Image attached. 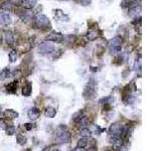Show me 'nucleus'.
I'll return each instance as SVG.
<instances>
[{"label": "nucleus", "instance_id": "nucleus-3", "mask_svg": "<svg viewBox=\"0 0 161 151\" xmlns=\"http://www.w3.org/2000/svg\"><path fill=\"white\" fill-rule=\"evenodd\" d=\"M56 50V46L52 41H42L39 45V51L42 54H53Z\"/></svg>", "mask_w": 161, "mask_h": 151}, {"label": "nucleus", "instance_id": "nucleus-21", "mask_svg": "<svg viewBox=\"0 0 161 151\" xmlns=\"http://www.w3.org/2000/svg\"><path fill=\"white\" fill-rule=\"evenodd\" d=\"M141 68H142V64H141V58L139 57L136 60H135L134 63V71L138 73V74H140L141 73Z\"/></svg>", "mask_w": 161, "mask_h": 151}, {"label": "nucleus", "instance_id": "nucleus-7", "mask_svg": "<svg viewBox=\"0 0 161 151\" xmlns=\"http://www.w3.org/2000/svg\"><path fill=\"white\" fill-rule=\"evenodd\" d=\"M63 38H65V36H63L61 32L52 31L49 34H48V36H46V40L53 41V42H61L63 40Z\"/></svg>", "mask_w": 161, "mask_h": 151}, {"label": "nucleus", "instance_id": "nucleus-27", "mask_svg": "<svg viewBox=\"0 0 161 151\" xmlns=\"http://www.w3.org/2000/svg\"><path fill=\"white\" fill-rule=\"evenodd\" d=\"M91 131L89 130L88 128H83L82 131H80V136L84 137V138H90L91 137Z\"/></svg>", "mask_w": 161, "mask_h": 151}, {"label": "nucleus", "instance_id": "nucleus-24", "mask_svg": "<svg viewBox=\"0 0 161 151\" xmlns=\"http://www.w3.org/2000/svg\"><path fill=\"white\" fill-rule=\"evenodd\" d=\"M84 116V110H80V111H78V112H76V113L73 115V117H71V119H73L76 123L78 122V121L82 118Z\"/></svg>", "mask_w": 161, "mask_h": 151}, {"label": "nucleus", "instance_id": "nucleus-18", "mask_svg": "<svg viewBox=\"0 0 161 151\" xmlns=\"http://www.w3.org/2000/svg\"><path fill=\"white\" fill-rule=\"evenodd\" d=\"M5 41L7 45H12L15 41V35L12 31H6L5 33Z\"/></svg>", "mask_w": 161, "mask_h": 151}, {"label": "nucleus", "instance_id": "nucleus-17", "mask_svg": "<svg viewBox=\"0 0 161 151\" xmlns=\"http://www.w3.org/2000/svg\"><path fill=\"white\" fill-rule=\"evenodd\" d=\"M44 115L48 118H53V117H56V115H57V110L54 109L53 107L48 106L44 111Z\"/></svg>", "mask_w": 161, "mask_h": 151}, {"label": "nucleus", "instance_id": "nucleus-19", "mask_svg": "<svg viewBox=\"0 0 161 151\" xmlns=\"http://www.w3.org/2000/svg\"><path fill=\"white\" fill-rule=\"evenodd\" d=\"M17 14L23 21H26V20H28L29 18H30V14L28 13L27 9H24V8L23 9L19 10V11H17Z\"/></svg>", "mask_w": 161, "mask_h": 151}, {"label": "nucleus", "instance_id": "nucleus-6", "mask_svg": "<svg viewBox=\"0 0 161 151\" xmlns=\"http://www.w3.org/2000/svg\"><path fill=\"white\" fill-rule=\"evenodd\" d=\"M12 22V18L10 14L6 11H2L0 12V25L2 26H8L10 25Z\"/></svg>", "mask_w": 161, "mask_h": 151}, {"label": "nucleus", "instance_id": "nucleus-26", "mask_svg": "<svg viewBox=\"0 0 161 151\" xmlns=\"http://www.w3.org/2000/svg\"><path fill=\"white\" fill-rule=\"evenodd\" d=\"M8 57H9L10 63H15L16 59H17V53H16V50H12L9 53V55H8Z\"/></svg>", "mask_w": 161, "mask_h": 151}, {"label": "nucleus", "instance_id": "nucleus-10", "mask_svg": "<svg viewBox=\"0 0 161 151\" xmlns=\"http://www.w3.org/2000/svg\"><path fill=\"white\" fill-rule=\"evenodd\" d=\"M70 140H71V133L67 131L62 132L57 138L58 143H67V142H70Z\"/></svg>", "mask_w": 161, "mask_h": 151}, {"label": "nucleus", "instance_id": "nucleus-29", "mask_svg": "<svg viewBox=\"0 0 161 151\" xmlns=\"http://www.w3.org/2000/svg\"><path fill=\"white\" fill-rule=\"evenodd\" d=\"M74 1L80 4V5H83V6H88L91 4L92 0H74Z\"/></svg>", "mask_w": 161, "mask_h": 151}, {"label": "nucleus", "instance_id": "nucleus-16", "mask_svg": "<svg viewBox=\"0 0 161 151\" xmlns=\"http://www.w3.org/2000/svg\"><path fill=\"white\" fill-rule=\"evenodd\" d=\"M3 115H4V117L5 118H8V119H15V118H17L18 117V113L16 111L14 110H12V109H7L3 112Z\"/></svg>", "mask_w": 161, "mask_h": 151}, {"label": "nucleus", "instance_id": "nucleus-30", "mask_svg": "<svg viewBox=\"0 0 161 151\" xmlns=\"http://www.w3.org/2000/svg\"><path fill=\"white\" fill-rule=\"evenodd\" d=\"M123 62H124V55H117L116 59H114V64H121Z\"/></svg>", "mask_w": 161, "mask_h": 151}, {"label": "nucleus", "instance_id": "nucleus-5", "mask_svg": "<svg viewBox=\"0 0 161 151\" xmlns=\"http://www.w3.org/2000/svg\"><path fill=\"white\" fill-rule=\"evenodd\" d=\"M128 14L131 16V17H135V18H137V17H140V14H141V5L140 4H137L134 3L133 5H131L129 8H128Z\"/></svg>", "mask_w": 161, "mask_h": 151}, {"label": "nucleus", "instance_id": "nucleus-4", "mask_svg": "<svg viewBox=\"0 0 161 151\" xmlns=\"http://www.w3.org/2000/svg\"><path fill=\"white\" fill-rule=\"evenodd\" d=\"M35 24L39 28L44 29L50 26V20L44 14H39L35 17Z\"/></svg>", "mask_w": 161, "mask_h": 151}, {"label": "nucleus", "instance_id": "nucleus-37", "mask_svg": "<svg viewBox=\"0 0 161 151\" xmlns=\"http://www.w3.org/2000/svg\"><path fill=\"white\" fill-rule=\"evenodd\" d=\"M42 151H49V147H46V148H44Z\"/></svg>", "mask_w": 161, "mask_h": 151}, {"label": "nucleus", "instance_id": "nucleus-39", "mask_svg": "<svg viewBox=\"0 0 161 151\" xmlns=\"http://www.w3.org/2000/svg\"><path fill=\"white\" fill-rule=\"evenodd\" d=\"M61 1H67V0H61Z\"/></svg>", "mask_w": 161, "mask_h": 151}, {"label": "nucleus", "instance_id": "nucleus-32", "mask_svg": "<svg viewBox=\"0 0 161 151\" xmlns=\"http://www.w3.org/2000/svg\"><path fill=\"white\" fill-rule=\"evenodd\" d=\"M6 123H5V120H3V119H0V128L1 129H5L6 128Z\"/></svg>", "mask_w": 161, "mask_h": 151}, {"label": "nucleus", "instance_id": "nucleus-35", "mask_svg": "<svg viewBox=\"0 0 161 151\" xmlns=\"http://www.w3.org/2000/svg\"><path fill=\"white\" fill-rule=\"evenodd\" d=\"M88 151H98V150H97V147H95V146H93V147H90V148H89Z\"/></svg>", "mask_w": 161, "mask_h": 151}, {"label": "nucleus", "instance_id": "nucleus-11", "mask_svg": "<svg viewBox=\"0 0 161 151\" xmlns=\"http://www.w3.org/2000/svg\"><path fill=\"white\" fill-rule=\"evenodd\" d=\"M27 115H28V118L31 121H34L36 119H39V117L40 116V111L37 109L36 107H32L28 110Z\"/></svg>", "mask_w": 161, "mask_h": 151}, {"label": "nucleus", "instance_id": "nucleus-12", "mask_svg": "<svg viewBox=\"0 0 161 151\" xmlns=\"http://www.w3.org/2000/svg\"><path fill=\"white\" fill-rule=\"evenodd\" d=\"M36 4V0H21L20 5L22 6L24 9H32L33 7L35 6Z\"/></svg>", "mask_w": 161, "mask_h": 151}, {"label": "nucleus", "instance_id": "nucleus-13", "mask_svg": "<svg viewBox=\"0 0 161 151\" xmlns=\"http://www.w3.org/2000/svg\"><path fill=\"white\" fill-rule=\"evenodd\" d=\"M54 13H56V18L58 20H62V21H69L70 20V17L67 14H66L65 12L61 9H57L54 10Z\"/></svg>", "mask_w": 161, "mask_h": 151}, {"label": "nucleus", "instance_id": "nucleus-1", "mask_svg": "<svg viewBox=\"0 0 161 151\" xmlns=\"http://www.w3.org/2000/svg\"><path fill=\"white\" fill-rule=\"evenodd\" d=\"M122 129H123V126L119 122L113 123L111 126H110V128H109V134H110L109 141L111 142L112 144H114L118 139H120L121 138Z\"/></svg>", "mask_w": 161, "mask_h": 151}, {"label": "nucleus", "instance_id": "nucleus-31", "mask_svg": "<svg viewBox=\"0 0 161 151\" xmlns=\"http://www.w3.org/2000/svg\"><path fill=\"white\" fill-rule=\"evenodd\" d=\"M24 128L26 131H30L31 129L33 128V124L32 123H25L24 124Z\"/></svg>", "mask_w": 161, "mask_h": 151}, {"label": "nucleus", "instance_id": "nucleus-20", "mask_svg": "<svg viewBox=\"0 0 161 151\" xmlns=\"http://www.w3.org/2000/svg\"><path fill=\"white\" fill-rule=\"evenodd\" d=\"M16 142H17L19 145L22 146V145H24L27 142V139H26V137H25L24 135L18 133V134H16Z\"/></svg>", "mask_w": 161, "mask_h": 151}, {"label": "nucleus", "instance_id": "nucleus-8", "mask_svg": "<svg viewBox=\"0 0 161 151\" xmlns=\"http://www.w3.org/2000/svg\"><path fill=\"white\" fill-rule=\"evenodd\" d=\"M96 95V90H95V85L91 83L88 84V86L85 88L84 91V97L86 99H93Z\"/></svg>", "mask_w": 161, "mask_h": 151}, {"label": "nucleus", "instance_id": "nucleus-22", "mask_svg": "<svg viewBox=\"0 0 161 151\" xmlns=\"http://www.w3.org/2000/svg\"><path fill=\"white\" fill-rule=\"evenodd\" d=\"M136 0H123L121 3V7L126 9V8H129L131 5H133L134 3H136Z\"/></svg>", "mask_w": 161, "mask_h": 151}, {"label": "nucleus", "instance_id": "nucleus-36", "mask_svg": "<svg viewBox=\"0 0 161 151\" xmlns=\"http://www.w3.org/2000/svg\"><path fill=\"white\" fill-rule=\"evenodd\" d=\"M91 70L92 71H98V68H91Z\"/></svg>", "mask_w": 161, "mask_h": 151}, {"label": "nucleus", "instance_id": "nucleus-38", "mask_svg": "<svg viewBox=\"0 0 161 151\" xmlns=\"http://www.w3.org/2000/svg\"><path fill=\"white\" fill-rule=\"evenodd\" d=\"M52 151H61V150H58V149H54V150H52Z\"/></svg>", "mask_w": 161, "mask_h": 151}, {"label": "nucleus", "instance_id": "nucleus-2", "mask_svg": "<svg viewBox=\"0 0 161 151\" xmlns=\"http://www.w3.org/2000/svg\"><path fill=\"white\" fill-rule=\"evenodd\" d=\"M123 44V37L120 35H117L115 37H113L112 40H109L108 47L110 50V53L111 54H116L118 51L121 50V46Z\"/></svg>", "mask_w": 161, "mask_h": 151}, {"label": "nucleus", "instance_id": "nucleus-9", "mask_svg": "<svg viewBox=\"0 0 161 151\" xmlns=\"http://www.w3.org/2000/svg\"><path fill=\"white\" fill-rule=\"evenodd\" d=\"M101 35V31L98 29V27H92L90 30L88 31V34H87V38L90 41H93V40H97L99 36Z\"/></svg>", "mask_w": 161, "mask_h": 151}, {"label": "nucleus", "instance_id": "nucleus-28", "mask_svg": "<svg viewBox=\"0 0 161 151\" xmlns=\"http://www.w3.org/2000/svg\"><path fill=\"white\" fill-rule=\"evenodd\" d=\"M77 145H78V147H83V148L86 147V145H87V138L82 137L80 139H79Z\"/></svg>", "mask_w": 161, "mask_h": 151}, {"label": "nucleus", "instance_id": "nucleus-33", "mask_svg": "<svg viewBox=\"0 0 161 151\" xmlns=\"http://www.w3.org/2000/svg\"><path fill=\"white\" fill-rule=\"evenodd\" d=\"M119 151H129L128 150V147L125 145H121L120 147H119Z\"/></svg>", "mask_w": 161, "mask_h": 151}, {"label": "nucleus", "instance_id": "nucleus-15", "mask_svg": "<svg viewBox=\"0 0 161 151\" xmlns=\"http://www.w3.org/2000/svg\"><path fill=\"white\" fill-rule=\"evenodd\" d=\"M31 93H32V85L31 83L27 82V83H25V85L22 88V95L24 97H29L31 95Z\"/></svg>", "mask_w": 161, "mask_h": 151}, {"label": "nucleus", "instance_id": "nucleus-40", "mask_svg": "<svg viewBox=\"0 0 161 151\" xmlns=\"http://www.w3.org/2000/svg\"><path fill=\"white\" fill-rule=\"evenodd\" d=\"M0 113H1V107H0Z\"/></svg>", "mask_w": 161, "mask_h": 151}, {"label": "nucleus", "instance_id": "nucleus-25", "mask_svg": "<svg viewBox=\"0 0 161 151\" xmlns=\"http://www.w3.org/2000/svg\"><path fill=\"white\" fill-rule=\"evenodd\" d=\"M12 6H13V3H12L11 1H5V2H3L1 4V9L2 10H10Z\"/></svg>", "mask_w": 161, "mask_h": 151}, {"label": "nucleus", "instance_id": "nucleus-23", "mask_svg": "<svg viewBox=\"0 0 161 151\" xmlns=\"http://www.w3.org/2000/svg\"><path fill=\"white\" fill-rule=\"evenodd\" d=\"M4 130H5L6 135H8V136H13L15 134V127L13 125H9V126L7 125Z\"/></svg>", "mask_w": 161, "mask_h": 151}, {"label": "nucleus", "instance_id": "nucleus-34", "mask_svg": "<svg viewBox=\"0 0 161 151\" xmlns=\"http://www.w3.org/2000/svg\"><path fill=\"white\" fill-rule=\"evenodd\" d=\"M74 151H85V149L83 147H77L74 149Z\"/></svg>", "mask_w": 161, "mask_h": 151}, {"label": "nucleus", "instance_id": "nucleus-14", "mask_svg": "<svg viewBox=\"0 0 161 151\" xmlns=\"http://www.w3.org/2000/svg\"><path fill=\"white\" fill-rule=\"evenodd\" d=\"M17 84H18L17 81H13L8 85H6V92L9 94H15L16 91H17Z\"/></svg>", "mask_w": 161, "mask_h": 151}]
</instances>
